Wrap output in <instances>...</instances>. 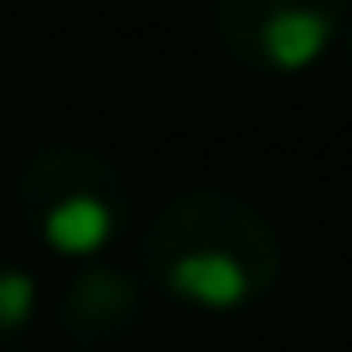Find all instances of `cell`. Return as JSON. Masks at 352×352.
Wrapping results in <instances>:
<instances>
[{"label":"cell","mask_w":352,"mask_h":352,"mask_svg":"<svg viewBox=\"0 0 352 352\" xmlns=\"http://www.w3.org/2000/svg\"><path fill=\"white\" fill-rule=\"evenodd\" d=\"M346 0H214V33L253 72H308L341 33Z\"/></svg>","instance_id":"3"},{"label":"cell","mask_w":352,"mask_h":352,"mask_svg":"<svg viewBox=\"0 0 352 352\" xmlns=\"http://www.w3.org/2000/svg\"><path fill=\"white\" fill-rule=\"evenodd\" d=\"M280 236L242 192L187 187L165 198L143 231L148 275L192 308H248L280 280Z\"/></svg>","instance_id":"1"},{"label":"cell","mask_w":352,"mask_h":352,"mask_svg":"<svg viewBox=\"0 0 352 352\" xmlns=\"http://www.w3.org/2000/svg\"><path fill=\"white\" fill-rule=\"evenodd\" d=\"M138 314H143V297H138L132 275H121V270H82L60 297V324L82 346L126 341L138 330Z\"/></svg>","instance_id":"4"},{"label":"cell","mask_w":352,"mask_h":352,"mask_svg":"<svg viewBox=\"0 0 352 352\" xmlns=\"http://www.w3.org/2000/svg\"><path fill=\"white\" fill-rule=\"evenodd\" d=\"M38 308V286L22 264H6L0 258V336H16Z\"/></svg>","instance_id":"5"},{"label":"cell","mask_w":352,"mask_h":352,"mask_svg":"<svg viewBox=\"0 0 352 352\" xmlns=\"http://www.w3.org/2000/svg\"><path fill=\"white\" fill-rule=\"evenodd\" d=\"M16 214L50 253L88 258L126 226V176L82 143L33 148L16 170Z\"/></svg>","instance_id":"2"},{"label":"cell","mask_w":352,"mask_h":352,"mask_svg":"<svg viewBox=\"0 0 352 352\" xmlns=\"http://www.w3.org/2000/svg\"><path fill=\"white\" fill-rule=\"evenodd\" d=\"M346 66H352V33H346Z\"/></svg>","instance_id":"6"}]
</instances>
